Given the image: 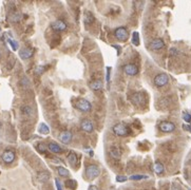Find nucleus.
I'll return each mask as SVG.
<instances>
[{
    "label": "nucleus",
    "mask_w": 191,
    "mask_h": 190,
    "mask_svg": "<svg viewBox=\"0 0 191 190\" xmlns=\"http://www.w3.org/2000/svg\"><path fill=\"white\" fill-rule=\"evenodd\" d=\"M114 36L118 41L125 42L128 40L129 38V33L125 27H119V28L115 29L114 31Z\"/></svg>",
    "instance_id": "obj_1"
},
{
    "label": "nucleus",
    "mask_w": 191,
    "mask_h": 190,
    "mask_svg": "<svg viewBox=\"0 0 191 190\" xmlns=\"http://www.w3.org/2000/svg\"><path fill=\"white\" fill-rule=\"evenodd\" d=\"M100 173V169L96 165H89L86 168V175L89 180H95Z\"/></svg>",
    "instance_id": "obj_2"
},
{
    "label": "nucleus",
    "mask_w": 191,
    "mask_h": 190,
    "mask_svg": "<svg viewBox=\"0 0 191 190\" xmlns=\"http://www.w3.org/2000/svg\"><path fill=\"white\" fill-rule=\"evenodd\" d=\"M112 130H113L114 134L117 136H127L130 133L129 129L123 124H116V125L113 126Z\"/></svg>",
    "instance_id": "obj_3"
},
{
    "label": "nucleus",
    "mask_w": 191,
    "mask_h": 190,
    "mask_svg": "<svg viewBox=\"0 0 191 190\" xmlns=\"http://www.w3.org/2000/svg\"><path fill=\"white\" fill-rule=\"evenodd\" d=\"M76 108L77 109H79L80 111H82V112H89V111H91L92 105L89 100L84 99V98H79L76 102Z\"/></svg>",
    "instance_id": "obj_4"
},
{
    "label": "nucleus",
    "mask_w": 191,
    "mask_h": 190,
    "mask_svg": "<svg viewBox=\"0 0 191 190\" xmlns=\"http://www.w3.org/2000/svg\"><path fill=\"white\" fill-rule=\"evenodd\" d=\"M169 82V76L166 73H161L154 77V85L156 87H164Z\"/></svg>",
    "instance_id": "obj_5"
},
{
    "label": "nucleus",
    "mask_w": 191,
    "mask_h": 190,
    "mask_svg": "<svg viewBox=\"0 0 191 190\" xmlns=\"http://www.w3.org/2000/svg\"><path fill=\"white\" fill-rule=\"evenodd\" d=\"M131 100L134 105L136 106H144L145 102H146V97H145V95L143 93H134V94L131 96Z\"/></svg>",
    "instance_id": "obj_6"
},
{
    "label": "nucleus",
    "mask_w": 191,
    "mask_h": 190,
    "mask_svg": "<svg viewBox=\"0 0 191 190\" xmlns=\"http://www.w3.org/2000/svg\"><path fill=\"white\" fill-rule=\"evenodd\" d=\"M159 127V130L165 133L173 132L175 130V125L173 123H171V122H162Z\"/></svg>",
    "instance_id": "obj_7"
},
{
    "label": "nucleus",
    "mask_w": 191,
    "mask_h": 190,
    "mask_svg": "<svg viewBox=\"0 0 191 190\" xmlns=\"http://www.w3.org/2000/svg\"><path fill=\"white\" fill-rule=\"evenodd\" d=\"M123 72L129 76H135L138 73V68L133 63H128L123 66Z\"/></svg>",
    "instance_id": "obj_8"
},
{
    "label": "nucleus",
    "mask_w": 191,
    "mask_h": 190,
    "mask_svg": "<svg viewBox=\"0 0 191 190\" xmlns=\"http://www.w3.org/2000/svg\"><path fill=\"white\" fill-rule=\"evenodd\" d=\"M165 46H166L165 42H164V40L161 39V38H156V39H153L150 42V49L154 50V51L164 49Z\"/></svg>",
    "instance_id": "obj_9"
},
{
    "label": "nucleus",
    "mask_w": 191,
    "mask_h": 190,
    "mask_svg": "<svg viewBox=\"0 0 191 190\" xmlns=\"http://www.w3.org/2000/svg\"><path fill=\"white\" fill-rule=\"evenodd\" d=\"M2 161L5 164H11V163L14 162L15 160V153L12 150H5L2 153V156H1Z\"/></svg>",
    "instance_id": "obj_10"
},
{
    "label": "nucleus",
    "mask_w": 191,
    "mask_h": 190,
    "mask_svg": "<svg viewBox=\"0 0 191 190\" xmlns=\"http://www.w3.org/2000/svg\"><path fill=\"white\" fill-rule=\"evenodd\" d=\"M52 29L55 31H58V32H61V31H65L67 29V23L63 20H61V19H57V20L52 22Z\"/></svg>",
    "instance_id": "obj_11"
},
{
    "label": "nucleus",
    "mask_w": 191,
    "mask_h": 190,
    "mask_svg": "<svg viewBox=\"0 0 191 190\" xmlns=\"http://www.w3.org/2000/svg\"><path fill=\"white\" fill-rule=\"evenodd\" d=\"M110 154H111L112 158H120L121 155H123V151H121L120 147L114 145V146H112L111 148H110Z\"/></svg>",
    "instance_id": "obj_12"
},
{
    "label": "nucleus",
    "mask_w": 191,
    "mask_h": 190,
    "mask_svg": "<svg viewBox=\"0 0 191 190\" xmlns=\"http://www.w3.org/2000/svg\"><path fill=\"white\" fill-rule=\"evenodd\" d=\"M80 127H82V129L84 130V131H86V132L88 133L92 132L94 129L93 124H92V122L90 121V119H84V121L82 122V124H80Z\"/></svg>",
    "instance_id": "obj_13"
},
{
    "label": "nucleus",
    "mask_w": 191,
    "mask_h": 190,
    "mask_svg": "<svg viewBox=\"0 0 191 190\" xmlns=\"http://www.w3.org/2000/svg\"><path fill=\"white\" fill-rule=\"evenodd\" d=\"M59 139L63 144H69L72 141V133L70 131H63L59 134Z\"/></svg>",
    "instance_id": "obj_14"
},
{
    "label": "nucleus",
    "mask_w": 191,
    "mask_h": 190,
    "mask_svg": "<svg viewBox=\"0 0 191 190\" xmlns=\"http://www.w3.org/2000/svg\"><path fill=\"white\" fill-rule=\"evenodd\" d=\"M33 54H34L33 50L29 49V48H24V49L20 50V52H19V56H20L22 59H29V58L32 57Z\"/></svg>",
    "instance_id": "obj_15"
},
{
    "label": "nucleus",
    "mask_w": 191,
    "mask_h": 190,
    "mask_svg": "<svg viewBox=\"0 0 191 190\" xmlns=\"http://www.w3.org/2000/svg\"><path fill=\"white\" fill-rule=\"evenodd\" d=\"M48 149H49L52 153H55V154H58V153L62 152V149L59 147L58 144H56V143H50V144L48 145Z\"/></svg>",
    "instance_id": "obj_16"
},
{
    "label": "nucleus",
    "mask_w": 191,
    "mask_h": 190,
    "mask_svg": "<svg viewBox=\"0 0 191 190\" xmlns=\"http://www.w3.org/2000/svg\"><path fill=\"white\" fill-rule=\"evenodd\" d=\"M67 160H68L69 164H70L72 167H76L77 163H78V158H77V155L74 152H71L68 155V158H67Z\"/></svg>",
    "instance_id": "obj_17"
},
{
    "label": "nucleus",
    "mask_w": 191,
    "mask_h": 190,
    "mask_svg": "<svg viewBox=\"0 0 191 190\" xmlns=\"http://www.w3.org/2000/svg\"><path fill=\"white\" fill-rule=\"evenodd\" d=\"M90 88L94 91H98L103 88V82H101V80H99V79L94 80L92 81V82H90Z\"/></svg>",
    "instance_id": "obj_18"
},
{
    "label": "nucleus",
    "mask_w": 191,
    "mask_h": 190,
    "mask_svg": "<svg viewBox=\"0 0 191 190\" xmlns=\"http://www.w3.org/2000/svg\"><path fill=\"white\" fill-rule=\"evenodd\" d=\"M21 17H22V15H21L19 12H14V13H12V14L9 16V19L10 21H12V22H18V21L21 20Z\"/></svg>",
    "instance_id": "obj_19"
},
{
    "label": "nucleus",
    "mask_w": 191,
    "mask_h": 190,
    "mask_svg": "<svg viewBox=\"0 0 191 190\" xmlns=\"http://www.w3.org/2000/svg\"><path fill=\"white\" fill-rule=\"evenodd\" d=\"M153 169H154V171H155V173H157V174H162L164 171H165L164 165L162 164L161 162H156L153 166Z\"/></svg>",
    "instance_id": "obj_20"
},
{
    "label": "nucleus",
    "mask_w": 191,
    "mask_h": 190,
    "mask_svg": "<svg viewBox=\"0 0 191 190\" xmlns=\"http://www.w3.org/2000/svg\"><path fill=\"white\" fill-rule=\"evenodd\" d=\"M94 20H95V18H94L91 12H86V14H84V23L86 24H91V23L94 22Z\"/></svg>",
    "instance_id": "obj_21"
},
{
    "label": "nucleus",
    "mask_w": 191,
    "mask_h": 190,
    "mask_svg": "<svg viewBox=\"0 0 191 190\" xmlns=\"http://www.w3.org/2000/svg\"><path fill=\"white\" fill-rule=\"evenodd\" d=\"M38 176V180L41 182H47L49 181L50 179V173L48 171H40L39 173L37 174Z\"/></svg>",
    "instance_id": "obj_22"
},
{
    "label": "nucleus",
    "mask_w": 191,
    "mask_h": 190,
    "mask_svg": "<svg viewBox=\"0 0 191 190\" xmlns=\"http://www.w3.org/2000/svg\"><path fill=\"white\" fill-rule=\"evenodd\" d=\"M57 172H58L59 175L62 176V177H68V176L70 175V172H69V170L65 169V167H58V168H57Z\"/></svg>",
    "instance_id": "obj_23"
},
{
    "label": "nucleus",
    "mask_w": 191,
    "mask_h": 190,
    "mask_svg": "<svg viewBox=\"0 0 191 190\" xmlns=\"http://www.w3.org/2000/svg\"><path fill=\"white\" fill-rule=\"evenodd\" d=\"M39 132L41 133V134H49L50 133V128L48 125H46V124H40L39 126Z\"/></svg>",
    "instance_id": "obj_24"
},
{
    "label": "nucleus",
    "mask_w": 191,
    "mask_h": 190,
    "mask_svg": "<svg viewBox=\"0 0 191 190\" xmlns=\"http://www.w3.org/2000/svg\"><path fill=\"white\" fill-rule=\"evenodd\" d=\"M21 113L24 114V115H26V116H30V115H32V108L31 107H29V106H24L22 108H21Z\"/></svg>",
    "instance_id": "obj_25"
},
{
    "label": "nucleus",
    "mask_w": 191,
    "mask_h": 190,
    "mask_svg": "<svg viewBox=\"0 0 191 190\" xmlns=\"http://www.w3.org/2000/svg\"><path fill=\"white\" fill-rule=\"evenodd\" d=\"M131 41L134 46H138L140 44V34L137 32H134L132 34V38H131Z\"/></svg>",
    "instance_id": "obj_26"
},
{
    "label": "nucleus",
    "mask_w": 191,
    "mask_h": 190,
    "mask_svg": "<svg viewBox=\"0 0 191 190\" xmlns=\"http://www.w3.org/2000/svg\"><path fill=\"white\" fill-rule=\"evenodd\" d=\"M129 179H130L131 181H140V180L148 179V175H143V174H134V175H131Z\"/></svg>",
    "instance_id": "obj_27"
},
{
    "label": "nucleus",
    "mask_w": 191,
    "mask_h": 190,
    "mask_svg": "<svg viewBox=\"0 0 191 190\" xmlns=\"http://www.w3.org/2000/svg\"><path fill=\"white\" fill-rule=\"evenodd\" d=\"M9 43H10V46H11V48H12L13 51H17V50H18L19 44L16 40L12 39V38H9Z\"/></svg>",
    "instance_id": "obj_28"
},
{
    "label": "nucleus",
    "mask_w": 191,
    "mask_h": 190,
    "mask_svg": "<svg viewBox=\"0 0 191 190\" xmlns=\"http://www.w3.org/2000/svg\"><path fill=\"white\" fill-rule=\"evenodd\" d=\"M65 186L68 188H72V189H74V188H76V182L74 181V180H68V181H65Z\"/></svg>",
    "instance_id": "obj_29"
},
{
    "label": "nucleus",
    "mask_w": 191,
    "mask_h": 190,
    "mask_svg": "<svg viewBox=\"0 0 191 190\" xmlns=\"http://www.w3.org/2000/svg\"><path fill=\"white\" fill-rule=\"evenodd\" d=\"M20 85L22 87H24V88H28L29 86H30V81H29L28 78H26V77H24V78L20 80Z\"/></svg>",
    "instance_id": "obj_30"
},
{
    "label": "nucleus",
    "mask_w": 191,
    "mask_h": 190,
    "mask_svg": "<svg viewBox=\"0 0 191 190\" xmlns=\"http://www.w3.org/2000/svg\"><path fill=\"white\" fill-rule=\"evenodd\" d=\"M183 119H184L186 123H190L191 122V114L187 113V112H184V113H183Z\"/></svg>",
    "instance_id": "obj_31"
},
{
    "label": "nucleus",
    "mask_w": 191,
    "mask_h": 190,
    "mask_svg": "<svg viewBox=\"0 0 191 190\" xmlns=\"http://www.w3.org/2000/svg\"><path fill=\"white\" fill-rule=\"evenodd\" d=\"M46 71V67H43V66H40V67H37L36 68V74H38V75H40V74H42V73Z\"/></svg>",
    "instance_id": "obj_32"
},
{
    "label": "nucleus",
    "mask_w": 191,
    "mask_h": 190,
    "mask_svg": "<svg viewBox=\"0 0 191 190\" xmlns=\"http://www.w3.org/2000/svg\"><path fill=\"white\" fill-rule=\"evenodd\" d=\"M127 176H125V175H117L116 176V181L118 182V183H123V182H126L127 181Z\"/></svg>",
    "instance_id": "obj_33"
},
{
    "label": "nucleus",
    "mask_w": 191,
    "mask_h": 190,
    "mask_svg": "<svg viewBox=\"0 0 191 190\" xmlns=\"http://www.w3.org/2000/svg\"><path fill=\"white\" fill-rule=\"evenodd\" d=\"M55 184H56V187H57V190H62V184L59 182L58 179H55Z\"/></svg>",
    "instance_id": "obj_34"
},
{
    "label": "nucleus",
    "mask_w": 191,
    "mask_h": 190,
    "mask_svg": "<svg viewBox=\"0 0 191 190\" xmlns=\"http://www.w3.org/2000/svg\"><path fill=\"white\" fill-rule=\"evenodd\" d=\"M169 190H182V189H181V187H179L177 184H172V185L169 187Z\"/></svg>",
    "instance_id": "obj_35"
},
{
    "label": "nucleus",
    "mask_w": 191,
    "mask_h": 190,
    "mask_svg": "<svg viewBox=\"0 0 191 190\" xmlns=\"http://www.w3.org/2000/svg\"><path fill=\"white\" fill-rule=\"evenodd\" d=\"M38 150L40 151V152H46V150H47V148H46V147L43 146V144H39L38 145Z\"/></svg>",
    "instance_id": "obj_36"
},
{
    "label": "nucleus",
    "mask_w": 191,
    "mask_h": 190,
    "mask_svg": "<svg viewBox=\"0 0 191 190\" xmlns=\"http://www.w3.org/2000/svg\"><path fill=\"white\" fill-rule=\"evenodd\" d=\"M110 72H111V68L108 67L107 68V77H106V79H107V82H109V81H110Z\"/></svg>",
    "instance_id": "obj_37"
},
{
    "label": "nucleus",
    "mask_w": 191,
    "mask_h": 190,
    "mask_svg": "<svg viewBox=\"0 0 191 190\" xmlns=\"http://www.w3.org/2000/svg\"><path fill=\"white\" fill-rule=\"evenodd\" d=\"M170 54L171 55H176V54H179V51L175 48H172V49H170Z\"/></svg>",
    "instance_id": "obj_38"
},
{
    "label": "nucleus",
    "mask_w": 191,
    "mask_h": 190,
    "mask_svg": "<svg viewBox=\"0 0 191 190\" xmlns=\"http://www.w3.org/2000/svg\"><path fill=\"white\" fill-rule=\"evenodd\" d=\"M88 190H99L98 189V187L97 186H95V185H91L90 187H89V189Z\"/></svg>",
    "instance_id": "obj_39"
},
{
    "label": "nucleus",
    "mask_w": 191,
    "mask_h": 190,
    "mask_svg": "<svg viewBox=\"0 0 191 190\" xmlns=\"http://www.w3.org/2000/svg\"><path fill=\"white\" fill-rule=\"evenodd\" d=\"M90 156H93V151H90Z\"/></svg>",
    "instance_id": "obj_40"
},
{
    "label": "nucleus",
    "mask_w": 191,
    "mask_h": 190,
    "mask_svg": "<svg viewBox=\"0 0 191 190\" xmlns=\"http://www.w3.org/2000/svg\"><path fill=\"white\" fill-rule=\"evenodd\" d=\"M1 127H2V124H1V122H0V129H1Z\"/></svg>",
    "instance_id": "obj_41"
},
{
    "label": "nucleus",
    "mask_w": 191,
    "mask_h": 190,
    "mask_svg": "<svg viewBox=\"0 0 191 190\" xmlns=\"http://www.w3.org/2000/svg\"><path fill=\"white\" fill-rule=\"evenodd\" d=\"M188 190H191V188H188Z\"/></svg>",
    "instance_id": "obj_42"
},
{
    "label": "nucleus",
    "mask_w": 191,
    "mask_h": 190,
    "mask_svg": "<svg viewBox=\"0 0 191 190\" xmlns=\"http://www.w3.org/2000/svg\"><path fill=\"white\" fill-rule=\"evenodd\" d=\"M0 55H1V53H0Z\"/></svg>",
    "instance_id": "obj_43"
},
{
    "label": "nucleus",
    "mask_w": 191,
    "mask_h": 190,
    "mask_svg": "<svg viewBox=\"0 0 191 190\" xmlns=\"http://www.w3.org/2000/svg\"><path fill=\"white\" fill-rule=\"evenodd\" d=\"M0 30H1V29H0Z\"/></svg>",
    "instance_id": "obj_44"
}]
</instances>
